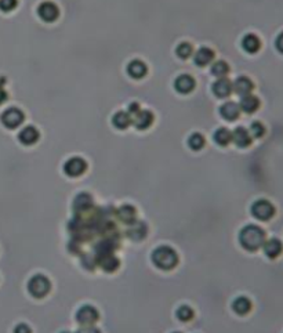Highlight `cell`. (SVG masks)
<instances>
[{"label": "cell", "mask_w": 283, "mask_h": 333, "mask_svg": "<svg viewBox=\"0 0 283 333\" xmlns=\"http://www.w3.org/2000/svg\"><path fill=\"white\" fill-rule=\"evenodd\" d=\"M265 242V231L259 225L249 224L240 229L239 243L247 252H256L263 247Z\"/></svg>", "instance_id": "1"}, {"label": "cell", "mask_w": 283, "mask_h": 333, "mask_svg": "<svg viewBox=\"0 0 283 333\" xmlns=\"http://www.w3.org/2000/svg\"><path fill=\"white\" fill-rule=\"evenodd\" d=\"M151 259H152V263L163 271H170L179 264V254L170 246L156 247L152 252Z\"/></svg>", "instance_id": "2"}, {"label": "cell", "mask_w": 283, "mask_h": 333, "mask_svg": "<svg viewBox=\"0 0 283 333\" xmlns=\"http://www.w3.org/2000/svg\"><path fill=\"white\" fill-rule=\"evenodd\" d=\"M51 289L50 279L43 274H36L28 281V292L35 299H43L49 295Z\"/></svg>", "instance_id": "3"}, {"label": "cell", "mask_w": 283, "mask_h": 333, "mask_svg": "<svg viewBox=\"0 0 283 333\" xmlns=\"http://www.w3.org/2000/svg\"><path fill=\"white\" fill-rule=\"evenodd\" d=\"M250 212H252L253 217H256L260 222H268L275 215V208H274V205L270 201L259 199V201H256L252 205Z\"/></svg>", "instance_id": "4"}, {"label": "cell", "mask_w": 283, "mask_h": 333, "mask_svg": "<svg viewBox=\"0 0 283 333\" xmlns=\"http://www.w3.org/2000/svg\"><path fill=\"white\" fill-rule=\"evenodd\" d=\"M24 119V112L18 110V108H15V107H11V108L6 110V111L1 113V116H0L1 123L7 129H17L19 124H22Z\"/></svg>", "instance_id": "5"}, {"label": "cell", "mask_w": 283, "mask_h": 333, "mask_svg": "<svg viewBox=\"0 0 283 333\" xmlns=\"http://www.w3.org/2000/svg\"><path fill=\"white\" fill-rule=\"evenodd\" d=\"M99 313L95 307H93L92 304H85L76 311V321L80 325H94L98 321Z\"/></svg>", "instance_id": "6"}, {"label": "cell", "mask_w": 283, "mask_h": 333, "mask_svg": "<svg viewBox=\"0 0 283 333\" xmlns=\"http://www.w3.org/2000/svg\"><path fill=\"white\" fill-rule=\"evenodd\" d=\"M87 170V163L80 156H72L64 163V173L68 177H79Z\"/></svg>", "instance_id": "7"}, {"label": "cell", "mask_w": 283, "mask_h": 333, "mask_svg": "<svg viewBox=\"0 0 283 333\" xmlns=\"http://www.w3.org/2000/svg\"><path fill=\"white\" fill-rule=\"evenodd\" d=\"M37 15L43 21H46V22H54L58 18V15H60V10H58L56 3L43 1L37 7Z\"/></svg>", "instance_id": "8"}, {"label": "cell", "mask_w": 283, "mask_h": 333, "mask_svg": "<svg viewBox=\"0 0 283 333\" xmlns=\"http://www.w3.org/2000/svg\"><path fill=\"white\" fill-rule=\"evenodd\" d=\"M93 197L87 192H80L74 199V212L76 215H85L93 208Z\"/></svg>", "instance_id": "9"}, {"label": "cell", "mask_w": 283, "mask_h": 333, "mask_svg": "<svg viewBox=\"0 0 283 333\" xmlns=\"http://www.w3.org/2000/svg\"><path fill=\"white\" fill-rule=\"evenodd\" d=\"M127 238L131 241H144L148 235V227L144 222H134L129 224V228L126 231Z\"/></svg>", "instance_id": "10"}, {"label": "cell", "mask_w": 283, "mask_h": 333, "mask_svg": "<svg viewBox=\"0 0 283 333\" xmlns=\"http://www.w3.org/2000/svg\"><path fill=\"white\" fill-rule=\"evenodd\" d=\"M152 123H154V113L148 110H140L131 120V124H134L137 130H147Z\"/></svg>", "instance_id": "11"}, {"label": "cell", "mask_w": 283, "mask_h": 333, "mask_svg": "<svg viewBox=\"0 0 283 333\" xmlns=\"http://www.w3.org/2000/svg\"><path fill=\"white\" fill-rule=\"evenodd\" d=\"M95 261H97V264H98L105 272L116 271L117 267L120 265V261H119V259H117L116 256H113V253L99 254Z\"/></svg>", "instance_id": "12"}, {"label": "cell", "mask_w": 283, "mask_h": 333, "mask_svg": "<svg viewBox=\"0 0 283 333\" xmlns=\"http://www.w3.org/2000/svg\"><path fill=\"white\" fill-rule=\"evenodd\" d=\"M211 92L218 99H227L229 97V94L234 92V89H232V83L228 81L227 78H220L218 81L213 83Z\"/></svg>", "instance_id": "13"}, {"label": "cell", "mask_w": 283, "mask_h": 333, "mask_svg": "<svg viewBox=\"0 0 283 333\" xmlns=\"http://www.w3.org/2000/svg\"><path fill=\"white\" fill-rule=\"evenodd\" d=\"M220 115L228 122H234L240 115V107L234 101H228L220 107Z\"/></svg>", "instance_id": "14"}, {"label": "cell", "mask_w": 283, "mask_h": 333, "mask_svg": "<svg viewBox=\"0 0 283 333\" xmlns=\"http://www.w3.org/2000/svg\"><path fill=\"white\" fill-rule=\"evenodd\" d=\"M39 137H40V133L35 126H26L19 131L18 140L24 145H33L37 142Z\"/></svg>", "instance_id": "15"}, {"label": "cell", "mask_w": 283, "mask_h": 333, "mask_svg": "<svg viewBox=\"0 0 283 333\" xmlns=\"http://www.w3.org/2000/svg\"><path fill=\"white\" fill-rule=\"evenodd\" d=\"M174 89L181 94H188L195 89V79L191 75H180L174 81Z\"/></svg>", "instance_id": "16"}, {"label": "cell", "mask_w": 283, "mask_h": 333, "mask_svg": "<svg viewBox=\"0 0 283 333\" xmlns=\"http://www.w3.org/2000/svg\"><path fill=\"white\" fill-rule=\"evenodd\" d=\"M232 141L235 142L236 147L246 148L252 144V136H250L249 130H246L245 127H236L232 131Z\"/></svg>", "instance_id": "17"}, {"label": "cell", "mask_w": 283, "mask_h": 333, "mask_svg": "<svg viewBox=\"0 0 283 333\" xmlns=\"http://www.w3.org/2000/svg\"><path fill=\"white\" fill-rule=\"evenodd\" d=\"M263 249H264V253L267 257L270 259H277L278 256H281V253L283 250V245L282 242L277 239V238H271L268 241L264 242L263 245Z\"/></svg>", "instance_id": "18"}, {"label": "cell", "mask_w": 283, "mask_h": 333, "mask_svg": "<svg viewBox=\"0 0 283 333\" xmlns=\"http://www.w3.org/2000/svg\"><path fill=\"white\" fill-rule=\"evenodd\" d=\"M116 217L124 224H131L136 222L137 210L133 205H123L116 210Z\"/></svg>", "instance_id": "19"}, {"label": "cell", "mask_w": 283, "mask_h": 333, "mask_svg": "<svg viewBox=\"0 0 283 333\" xmlns=\"http://www.w3.org/2000/svg\"><path fill=\"white\" fill-rule=\"evenodd\" d=\"M232 89H234V92L236 94H239V96L243 97V96H247V94L252 93V90L254 89V85H253V82L247 76H239L232 83Z\"/></svg>", "instance_id": "20"}, {"label": "cell", "mask_w": 283, "mask_h": 333, "mask_svg": "<svg viewBox=\"0 0 283 333\" xmlns=\"http://www.w3.org/2000/svg\"><path fill=\"white\" fill-rule=\"evenodd\" d=\"M148 72L147 65L145 62L141 60H133L127 65V74L133 78V79H142Z\"/></svg>", "instance_id": "21"}, {"label": "cell", "mask_w": 283, "mask_h": 333, "mask_svg": "<svg viewBox=\"0 0 283 333\" xmlns=\"http://www.w3.org/2000/svg\"><path fill=\"white\" fill-rule=\"evenodd\" d=\"M213 60H214V51L209 47H200L195 53V58H193L197 67H206V65L211 64Z\"/></svg>", "instance_id": "22"}, {"label": "cell", "mask_w": 283, "mask_h": 333, "mask_svg": "<svg viewBox=\"0 0 283 333\" xmlns=\"http://www.w3.org/2000/svg\"><path fill=\"white\" fill-rule=\"evenodd\" d=\"M239 107L240 111L246 112V113H254L260 108V100L253 94H247V96L242 97Z\"/></svg>", "instance_id": "23"}, {"label": "cell", "mask_w": 283, "mask_h": 333, "mask_svg": "<svg viewBox=\"0 0 283 333\" xmlns=\"http://www.w3.org/2000/svg\"><path fill=\"white\" fill-rule=\"evenodd\" d=\"M242 47L246 50L247 53L254 54L257 53L261 47V42H260L259 36H256L254 33H247L242 39Z\"/></svg>", "instance_id": "24"}, {"label": "cell", "mask_w": 283, "mask_h": 333, "mask_svg": "<svg viewBox=\"0 0 283 333\" xmlns=\"http://www.w3.org/2000/svg\"><path fill=\"white\" fill-rule=\"evenodd\" d=\"M232 310L238 315H246L252 310V302L246 296H239L232 302Z\"/></svg>", "instance_id": "25"}, {"label": "cell", "mask_w": 283, "mask_h": 333, "mask_svg": "<svg viewBox=\"0 0 283 333\" xmlns=\"http://www.w3.org/2000/svg\"><path fill=\"white\" fill-rule=\"evenodd\" d=\"M131 120H133V117L130 115L129 112L126 111H119L116 112L113 117H112V124L119 130H124L129 127L130 124H131Z\"/></svg>", "instance_id": "26"}, {"label": "cell", "mask_w": 283, "mask_h": 333, "mask_svg": "<svg viewBox=\"0 0 283 333\" xmlns=\"http://www.w3.org/2000/svg\"><path fill=\"white\" fill-rule=\"evenodd\" d=\"M213 138H214L215 144L221 145V147H225L229 142L232 141V131H229L225 127H220L214 131L213 134Z\"/></svg>", "instance_id": "27"}, {"label": "cell", "mask_w": 283, "mask_h": 333, "mask_svg": "<svg viewBox=\"0 0 283 333\" xmlns=\"http://www.w3.org/2000/svg\"><path fill=\"white\" fill-rule=\"evenodd\" d=\"M211 75H214L215 78H225V75L229 72V65H228L227 62L222 61V60H218V61H215L213 65H211Z\"/></svg>", "instance_id": "28"}, {"label": "cell", "mask_w": 283, "mask_h": 333, "mask_svg": "<svg viewBox=\"0 0 283 333\" xmlns=\"http://www.w3.org/2000/svg\"><path fill=\"white\" fill-rule=\"evenodd\" d=\"M204 137L200 133H192L188 138V145L193 151H199L204 147Z\"/></svg>", "instance_id": "29"}, {"label": "cell", "mask_w": 283, "mask_h": 333, "mask_svg": "<svg viewBox=\"0 0 283 333\" xmlns=\"http://www.w3.org/2000/svg\"><path fill=\"white\" fill-rule=\"evenodd\" d=\"M176 315L181 322H189L193 318V310L189 307V306H180L177 311H176Z\"/></svg>", "instance_id": "30"}, {"label": "cell", "mask_w": 283, "mask_h": 333, "mask_svg": "<svg viewBox=\"0 0 283 333\" xmlns=\"http://www.w3.org/2000/svg\"><path fill=\"white\" fill-rule=\"evenodd\" d=\"M176 53H177V56L180 58H183V60H187V58H189L192 56V53H193V49H192V44L188 43V42H183V43H180L177 46V49H176Z\"/></svg>", "instance_id": "31"}, {"label": "cell", "mask_w": 283, "mask_h": 333, "mask_svg": "<svg viewBox=\"0 0 283 333\" xmlns=\"http://www.w3.org/2000/svg\"><path fill=\"white\" fill-rule=\"evenodd\" d=\"M250 136L254 137V138H261V137L265 134V127L264 124L261 122H253L252 126H250V130H249Z\"/></svg>", "instance_id": "32"}, {"label": "cell", "mask_w": 283, "mask_h": 333, "mask_svg": "<svg viewBox=\"0 0 283 333\" xmlns=\"http://www.w3.org/2000/svg\"><path fill=\"white\" fill-rule=\"evenodd\" d=\"M18 4V0H0V10L4 12L12 11Z\"/></svg>", "instance_id": "33"}, {"label": "cell", "mask_w": 283, "mask_h": 333, "mask_svg": "<svg viewBox=\"0 0 283 333\" xmlns=\"http://www.w3.org/2000/svg\"><path fill=\"white\" fill-rule=\"evenodd\" d=\"M76 333H101V331L94 325H82V328Z\"/></svg>", "instance_id": "34"}, {"label": "cell", "mask_w": 283, "mask_h": 333, "mask_svg": "<svg viewBox=\"0 0 283 333\" xmlns=\"http://www.w3.org/2000/svg\"><path fill=\"white\" fill-rule=\"evenodd\" d=\"M14 333H32V331L26 324H18L17 327L14 328Z\"/></svg>", "instance_id": "35"}, {"label": "cell", "mask_w": 283, "mask_h": 333, "mask_svg": "<svg viewBox=\"0 0 283 333\" xmlns=\"http://www.w3.org/2000/svg\"><path fill=\"white\" fill-rule=\"evenodd\" d=\"M140 110H141V108H140V105L137 104V103H131V104L129 105V113L131 115V117L134 116Z\"/></svg>", "instance_id": "36"}, {"label": "cell", "mask_w": 283, "mask_h": 333, "mask_svg": "<svg viewBox=\"0 0 283 333\" xmlns=\"http://www.w3.org/2000/svg\"><path fill=\"white\" fill-rule=\"evenodd\" d=\"M275 46H277V49L281 51L283 54V32L282 33H279V36L277 37V42H275Z\"/></svg>", "instance_id": "37"}, {"label": "cell", "mask_w": 283, "mask_h": 333, "mask_svg": "<svg viewBox=\"0 0 283 333\" xmlns=\"http://www.w3.org/2000/svg\"><path fill=\"white\" fill-rule=\"evenodd\" d=\"M7 100V93H6V90H4V89H3V87L0 86V105L3 104V103H4V101H6Z\"/></svg>", "instance_id": "38"}, {"label": "cell", "mask_w": 283, "mask_h": 333, "mask_svg": "<svg viewBox=\"0 0 283 333\" xmlns=\"http://www.w3.org/2000/svg\"><path fill=\"white\" fill-rule=\"evenodd\" d=\"M61 333H69V332H61Z\"/></svg>", "instance_id": "39"}, {"label": "cell", "mask_w": 283, "mask_h": 333, "mask_svg": "<svg viewBox=\"0 0 283 333\" xmlns=\"http://www.w3.org/2000/svg\"><path fill=\"white\" fill-rule=\"evenodd\" d=\"M174 333H180V332H174Z\"/></svg>", "instance_id": "40"}]
</instances>
